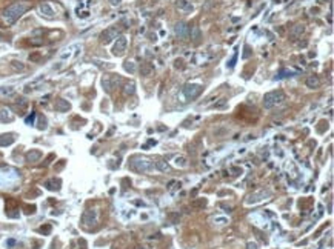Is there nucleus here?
<instances>
[{
    "mask_svg": "<svg viewBox=\"0 0 334 249\" xmlns=\"http://www.w3.org/2000/svg\"><path fill=\"white\" fill-rule=\"evenodd\" d=\"M28 9V5L23 3V2H15L12 5H9L5 11H3V17L8 23H14L15 20H19L23 14H25V11Z\"/></svg>",
    "mask_w": 334,
    "mask_h": 249,
    "instance_id": "nucleus-1",
    "label": "nucleus"
},
{
    "mask_svg": "<svg viewBox=\"0 0 334 249\" xmlns=\"http://www.w3.org/2000/svg\"><path fill=\"white\" fill-rule=\"evenodd\" d=\"M129 168L137 171V172H148L150 169H153V162L146 157L142 155H134L129 160Z\"/></svg>",
    "mask_w": 334,
    "mask_h": 249,
    "instance_id": "nucleus-2",
    "label": "nucleus"
},
{
    "mask_svg": "<svg viewBox=\"0 0 334 249\" xmlns=\"http://www.w3.org/2000/svg\"><path fill=\"white\" fill-rule=\"evenodd\" d=\"M285 100V94H283V91H270V92H267L265 94V97H263V106L267 108V109H271V108H274V106H277L279 103H282Z\"/></svg>",
    "mask_w": 334,
    "mask_h": 249,
    "instance_id": "nucleus-3",
    "label": "nucleus"
},
{
    "mask_svg": "<svg viewBox=\"0 0 334 249\" xmlns=\"http://www.w3.org/2000/svg\"><path fill=\"white\" fill-rule=\"evenodd\" d=\"M122 83V77L120 76H115V74H112V76H105L103 80H102V85H103V89L106 92H111L117 85Z\"/></svg>",
    "mask_w": 334,
    "mask_h": 249,
    "instance_id": "nucleus-4",
    "label": "nucleus"
},
{
    "mask_svg": "<svg viewBox=\"0 0 334 249\" xmlns=\"http://www.w3.org/2000/svg\"><path fill=\"white\" fill-rule=\"evenodd\" d=\"M126 46H128V39L125 36H119L115 43H114V46H112V54L117 56V57L123 56L125 51H126Z\"/></svg>",
    "mask_w": 334,
    "mask_h": 249,
    "instance_id": "nucleus-5",
    "label": "nucleus"
},
{
    "mask_svg": "<svg viewBox=\"0 0 334 249\" xmlns=\"http://www.w3.org/2000/svg\"><path fill=\"white\" fill-rule=\"evenodd\" d=\"M119 34H120V31H119V28H115V26H109V28H106L102 34H100V42L102 43H109V42H112L114 39H117L119 37Z\"/></svg>",
    "mask_w": 334,
    "mask_h": 249,
    "instance_id": "nucleus-6",
    "label": "nucleus"
},
{
    "mask_svg": "<svg viewBox=\"0 0 334 249\" xmlns=\"http://www.w3.org/2000/svg\"><path fill=\"white\" fill-rule=\"evenodd\" d=\"M202 92V86L197 83H186L183 86V95L186 98H196Z\"/></svg>",
    "mask_w": 334,
    "mask_h": 249,
    "instance_id": "nucleus-7",
    "label": "nucleus"
},
{
    "mask_svg": "<svg viewBox=\"0 0 334 249\" xmlns=\"http://www.w3.org/2000/svg\"><path fill=\"white\" fill-rule=\"evenodd\" d=\"M174 34L179 37V39H188L189 36V26L186 22H177L176 26H174Z\"/></svg>",
    "mask_w": 334,
    "mask_h": 249,
    "instance_id": "nucleus-8",
    "label": "nucleus"
},
{
    "mask_svg": "<svg viewBox=\"0 0 334 249\" xmlns=\"http://www.w3.org/2000/svg\"><path fill=\"white\" fill-rule=\"evenodd\" d=\"M271 195V192L270 191H257V192H254V194H251L250 197H248V200H246V203L248 205H251V203H259V202H262L265 197H270Z\"/></svg>",
    "mask_w": 334,
    "mask_h": 249,
    "instance_id": "nucleus-9",
    "label": "nucleus"
},
{
    "mask_svg": "<svg viewBox=\"0 0 334 249\" xmlns=\"http://www.w3.org/2000/svg\"><path fill=\"white\" fill-rule=\"evenodd\" d=\"M303 32H305V25H303V23H296L294 26H291V29H290V37L296 40V39H299Z\"/></svg>",
    "mask_w": 334,
    "mask_h": 249,
    "instance_id": "nucleus-10",
    "label": "nucleus"
},
{
    "mask_svg": "<svg viewBox=\"0 0 334 249\" xmlns=\"http://www.w3.org/2000/svg\"><path fill=\"white\" fill-rule=\"evenodd\" d=\"M95 220H97V214H95V211H86L82 217V221L85 223V225H94Z\"/></svg>",
    "mask_w": 334,
    "mask_h": 249,
    "instance_id": "nucleus-11",
    "label": "nucleus"
},
{
    "mask_svg": "<svg viewBox=\"0 0 334 249\" xmlns=\"http://www.w3.org/2000/svg\"><path fill=\"white\" fill-rule=\"evenodd\" d=\"M153 72H154V66H153L151 63H142V66H140V74H142L143 77L153 76Z\"/></svg>",
    "mask_w": 334,
    "mask_h": 249,
    "instance_id": "nucleus-12",
    "label": "nucleus"
},
{
    "mask_svg": "<svg viewBox=\"0 0 334 249\" xmlns=\"http://www.w3.org/2000/svg\"><path fill=\"white\" fill-rule=\"evenodd\" d=\"M305 85H306L308 88L314 89V88H319L320 80H319V77H317V76H308V77H306V80H305Z\"/></svg>",
    "mask_w": 334,
    "mask_h": 249,
    "instance_id": "nucleus-13",
    "label": "nucleus"
},
{
    "mask_svg": "<svg viewBox=\"0 0 334 249\" xmlns=\"http://www.w3.org/2000/svg\"><path fill=\"white\" fill-rule=\"evenodd\" d=\"M176 6H177L179 9H182V11H193V9H194V5L191 3V2H188V0H177Z\"/></svg>",
    "mask_w": 334,
    "mask_h": 249,
    "instance_id": "nucleus-14",
    "label": "nucleus"
},
{
    "mask_svg": "<svg viewBox=\"0 0 334 249\" xmlns=\"http://www.w3.org/2000/svg\"><path fill=\"white\" fill-rule=\"evenodd\" d=\"M200 39H202V31H200L199 26H194L193 29H191V40H193L194 45H199Z\"/></svg>",
    "mask_w": 334,
    "mask_h": 249,
    "instance_id": "nucleus-15",
    "label": "nucleus"
},
{
    "mask_svg": "<svg viewBox=\"0 0 334 249\" xmlns=\"http://www.w3.org/2000/svg\"><path fill=\"white\" fill-rule=\"evenodd\" d=\"M69 108H71V105L66 100H63V98H59V100L56 102V111H59V112H65Z\"/></svg>",
    "mask_w": 334,
    "mask_h": 249,
    "instance_id": "nucleus-16",
    "label": "nucleus"
},
{
    "mask_svg": "<svg viewBox=\"0 0 334 249\" xmlns=\"http://www.w3.org/2000/svg\"><path fill=\"white\" fill-rule=\"evenodd\" d=\"M42 157V152L40 151H36V149H31V151L26 154V160L28 162H39V159Z\"/></svg>",
    "mask_w": 334,
    "mask_h": 249,
    "instance_id": "nucleus-17",
    "label": "nucleus"
},
{
    "mask_svg": "<svg viewBox=\"0 0 334 249\" xmlns=\"http://www.w3.org/2000/svg\"><path fill=\"white\" fill-rule=\"evenodd\" d=\"M40 12H42L43 15H46V17H53V15H54L53 8L48 5V3H42V5H40Z\"/></svg>",
    "mask_w": 334,
    "mask_h": 249,
    "instance_id": "nucleus-18",
    "label": "nucleus"
},
{
    "mask_svg": "<svg viewBox=\"0 0 334 249\" xmlns=\"http://www.w3.org/2000/svg\"><path fill=\"white\" fill-rule=\"evenodd\" d=\"M12 118H14V115L11 114L9 109H5V108L0 109V120H2V121H11Z\"/></svg>",
    "mask_w": 334,
    "mask_h": 249,
    "instance_id": "nucleus-19",
    "label": "nucleus"
},
{
    "mask_svg": "<svg viewBox=\"0 0 334 249\" xmlns=\"http://www.w3.org/2000/svg\"><path fill=\"white\" fill-rule=\"evenodd\" d=\"M134 92H136V83L134 82H129L123 86V94L125 95H133Z\"/></svg>",
    "mask_w": 334,
    "mask_h": 249,
    "instance_id": "nucleus-20",
    "label": "nucleus"
},
{
    "mask_svg": "<svg viewBox=\"0 0 334 249\" xmlns=\"http://www.w3.org/2000/svg\"><path fill=\"white\" fill-rule=\"evenodd\" d=\"M156 168H157L159 171H162V172H168V171H170V165L166 163V162H163V160H157V162H156Z\"/></svg>",
    "mask_w": 334,
    "mask_h": 249,
    "instance_id": "nucleus-21",
    "label": "nucleus"
},
{
    "mask_svg": "<svg viewBox=\"0 0 334 249\" xmlns=\"http://www.w3.org/2000/svg\"><path fill=\"white\" fill-rule=\"evenodd\" d=\"M14 142V137L11 135V134H8V135H0V145L2 146H8V145H11Z\"/></svg>",
    "mask_w": 334,
    "mask_h": 249,
    "instance_id": "nucleus-22",
    "label": "nucleus"
},
{
    "mask_svg": "<svg viewBox=\"0 0 334 249\" xmlns=\"http://www.w3.org/2000/svg\"><path fill=\"white\" fill-rule=\"evenodd\" d=\"M45 186L48 188V189H59L60 188V180H50V182H46L45 183Z\"/></svg>",
    "mask_w": 334,
    "mask_h": 249,
    "instance_id": "nucleus-23",
    "label": "nucleus"
},
{
    "mask_svg": "<svg viewBox=\"0 0 334 249\" xmlns=\"http://www.w3.org/2000/svg\"><path fill=\"white\" fill-rule=\"evenodd\" d=\"M191 206H193V208H205V206H206V200H205V198L194 200L193 203H191Z\"/></svg>",
    "mask_w": 334,
    "mask_h": 249,
    "instance_id": "nucleus-24",
    "label": "nucleus"
},
{
    "mask_svg": "<svg viewBox=\"0 0 334 249\" xmlns=\"http://www.w3.org/2000/svg\"><path fill=\"white\" fill-rule=\"evenodd\" d=\"M123 68H125V71H128V72H134L136 71V65H134V62H125L123 63Z\"/></svg>",
    "mask_w": 334,
    "mask_h": 249,
    "instance_id": "nucleus-25",
    "label": "nucleus"
},
{
    "mask_svg": "<svg viewBox=\"0 0 334 249\" xmlns=\"http://www.w3.org/2000/svg\"><path fill=\"white\" fill-rule=\"evenodd\" d=\"M11 66H12V69H15V71H23V69H25V65H23L22 62H17V60H14V62L11 63Z\"/></svg>",
    "mask_w": 334,
    "mask_h": 249,
    "instance_id": "nucleus-26",
    "label": "nucleus"
},
{
    "mask_svg": "<svg viewBox=\"0 0 334 249\" xmlns=\"http://www.w3.org/2000/svg\"><path fill=\"white\" fill-rule=\"evenodd\" d=\"M176 165L180 166V168H185L186 166V159L185 157H176Z\"/></svg>",
    "mask_w": 334,
    "mask_h": 249,
    "instance_id": "nucleus-27",
    "label": "nucleus"
},
{
    "mask_svg": "<svg viewBox=\"0 0 334 249\" xmlns=\"http://www.w3.org/2000/svg\"><path fill=\"white\" fill-rule=\"evenodd\" d=\"M236 60H237V53H234V56H232V59L228 62V68H234V65H236Z\"/></svg>",
    "mask_w": 334,
    "mask_h": 249,
    "instance_id": "nucleus-28",
    "label": "nucleus"
},
{
    "mask_svg": "<svg viewBox=\"0 0 334 249\" xmlns=\"http://www.w3.org/2000/svg\"><path fill=\"white\" fill-rule=\"evenodd\" d=\"M170 218L173 220V223H179V218H180V217H179V214H174V212H173V214H170Z\"/></svg>",
    "mask_w": 334,
    "mask_h": 249,
    "instance_id": "nucleus-29",
    "label": "nucleus"
},
{
    "mask_svg": "<svg viewBox=\"0 0 334 249\" xmlns=\"http://www.w3.org/2000/svg\"><path fill=\"white\" fill-rule=\"evenodd\" d=\"M243 49H245V53H243V59H248V57L251 56V49H250V46H245Z\"/></svg>",
    "mask_w": 334,
    "mask_h": 249,
    "instance_id": "nucleus-30",
    "label": "nucleus"
},
{
    "mask_svg": "<svg viewBox=\"0 0 334 249\" xmlns=\"http://www.w3.org/2000/svg\"><path fill=\"white\" fill-rule=\"evenodd\" d=\"M225 105H226V100H225V98H222V100H220L219 103H216V105H214V108H223Z\"/></svg>",
    "mask_w": 334,
    "mask_h": 249,
    "instance_id": "nucleus-31",
    "label": "nucleus"
},
{
    "mask_svg": "<svg viewBox=\"0 0 334 249\" xmlns=\"http://www.w3.org/2000/svg\"><path fill=\"white\" fill-rule=\"evenodd\" d=\"M50 231H51V226H50V225H46L45 228H40V232H45V234H48Z\"/></svg>",
    "mask_w": 334,
    "mask_h": 249,
    "instance_id": "nucleus-32",
    "label": "nucleus"
},
{
    "mask_svg": "<svg viewBox=\"0 0 334 249\" xmlns=\"http://www.w3.org/2000/svg\"><path fill=\"white\" fill-rule=\"evenodd\" d=\"M34 117H36V114L33 112V114H31V117H28V118H26V123H28V124H31V123H33V120H34Z\"/></svg>",
    "mask_w": 334,
    "mask_h": 249,
    "instance_id": "nucleus-33",
    "label": "nucleus"
},
{
    "mask_svg": "<svg viewBox=\"0 0 334 249\" xmlns=\"http://www.w3.org/2000/svg\"><path fill=\"white\" fill-rule=\"evenodd\" d=\"M120 2H122V0H109V3H111L112 6H117L119 3H120Z\"/></svg>",
    "mask_w": 334,
    "mask_h": 249,
    "instance_id": "nucleus-34",
    "label": "nucleus"
},
{
    "mask_svg": "<svg viewBox=\"0 0 334 249\" xmlns=\"http://www.w3.org/2000/svg\"><path fill=\"white\" fill-rule=\"evenodd\" d=\"M246 249H257V244L256 243H248V247Z\"/></svg>",
    "mask_w": 334,
    "mask_h": 249,
    "instance_id": "nucleus-35",
    "label": "nucleus"
},
{
    "mask_svg": "<svg viewBox=\"0 0 334 249\" xmlns=\"http://www.w3.org/2000/svg\"><path fill=\"white\" fill-rule=\"evenodd\" d=\"M136 249H148V247H146V246H137Z\"/></svg>",
    "mask_w": 334,
    "mask_h": 249,
    "instance_id": "nucleus-36",
    "label": "nucleus"
}]
</instances>
